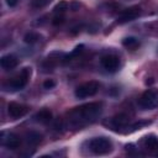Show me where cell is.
<instances>
[{
    "label": "cell",
    "mask_w": 158,
    "mask_h": 158,
    "mask_svg": "<svg viewBox=\"0 0 158 158\" xmlns=\"http://www.w3.org/2000/svg\"><path fill=\"white\" fill-rule=\"evenodd\" d=\"M138 106L142 110H153L158 107V89L146 90L138 99Z\"/></svg>",
    "instance_id": "cell-4"
},
{
    "label": "cell",
    "mask_w": 158,
    "mask_h": 158,
    "mask_svg": "<svg viewBox=\"0 0 158 158\" xmlns=\"http://www.w3.org/2000/svg\"><path fill=\"white\" fill-rule=\"evenodd\" d=\"M62 22H63V16H62V15L56 16L54 20H53V23H54V25H58V23H62Z\"/></svg>",
    "instance_id": "cell-20"
},
{
    "label": "cell",
    "mask_w": 158,
    "mask_h": 158,
    "mask_svg": "<svg viewBox=\"0 0 158 158\" xmlns=\"http://www.w3.org/2000/svg\"><path fill=\"white\" fill-rule=\"evenodd\" d=\"M31 75V68H23L16 77L11 78L5 85L4 88L6 90H11V91H16V90H21L22 88L26 86V84L28 83Z\"/></svg>",
    "instance_id": "cell-3"
},
{
    "label": "cell",
    "mask_w": 158,
    "mask_h": 158,
    "mask_svg": "<svg viewBox=\"0 0 158 158\" xmlns=\"http://www.w3.org/2000/svg\"><path fill=\"white\" fill-rule=\"evenodd\" d=\"M56 86V81L53 79H47L43 81V88L44 89H53Z\"/></svg>",
    "instance_id": "cell-19"
},
{
    "label": "cell",
    "mask_w": 158,
    "mask_h": 158,
    "mask_svg": "<svg viewBox=\"0 0 158 158\" xmlns=\"http://www.w3.org/2000/svg\"><path fill=\"white\" fill-rule=\"evenodd\" d=\"M100 63H101L102 68L106 72H110V73L116 72L118 69V67H120V59L115 54H106V56H104L101 58Z\"/></svg>",
    "instance_id": "cell-7"
},
{
    "label": "cell",
    "mask_w": 158,
    "mask_h": 158,
    "mask_svg": "<svg viewBox=\"0 0 158 158\" xmlns=\"http://www.w3.org/2000/svg\"><path fill=\"white\" fill-rule=\"evenodd\" d=\"M6 4H7L10 7H14V6L17 4V0H6Z\"/></svg>",
    "instance_id": "cell-21"
},
{
    "label": "cell",
    "mask_w": 158,
    "mask_h": 158,
    "mask_svg": "<svg viewBox=\"0 0 158 158\" xmlns=\"http://www.w3.org/2000/svg\"><path fill=\"white\" fill-rule=\"evenodd\" d=\"M42 141V136L38 133V132H35V131H31L30 133H27V142L32 146H37L40 142Z\"/></svg>",
    "instance_id": "cell-15"
},
{
    "label": "cell",
    "mask_w": 158,
    "mask_h": 158,
    "mask_svg": "<svg viewBox=\"0 0 158 158\" xmlns=\"http://www.w3.org/2000/svg\"><path fill=\"white\" fill-rule=\"evenodd\" d=\"M23 40H25V42H26V43L32 44V43H36V42L40 40V35H38V33H36V32H28V33H26V35H25Z\"/></svg>",
    "instance_id": "cell-16"
},
{
    "label": "cell",
    "mask_w": 158,
    "mask_h": 158,
    "mask_svg": "<svg viewBox=\"0 0 158 158\" xmlns=\"http://www.w3.org/2000/svg\"><path fill=\"white\" fill-rule=\"evenodd\" d=\"M102 111L101 102H89L75 107L68 112V122L70 126L81 127L86 123L95 121Z\"/></svg>",
    "instance_id": "cell-1"
},
{
    "label": "cell",
    "mask_w": 158,
    "mask_h": 158,
    "mask_svg": "<svg viewBox=\"0 0 158 158\" xmlns=\"http://www.w3.org/2000/svg\"><path fill=\"white\" fill-rule=\"evenodd\" d=\"M142 146H143V148H146L148 151L158 149V137L156 135H148V136L143 137Z\"/></svg>",
    "instance_id": "cell-12"
},
{
    "label": "cell",
    "mask_w": 158,
    "mask_h": 158,
    "mask_svg": "<svg viewBox=\"0 0 158 158\" xmlns=\"http://www.w3.org/2000/svg\"><path fill=\"white\" fill-rule=\"evenodd\" d=\"M88 148L91 153L101 156L107 154L112 151V143L106 137H94L88 142Z\"/></svg>",
    "instance_id": "cell-2"
},
{
    "label": "cell",
    "mask_w": 158,
    "mask_h": 158,
    "mask_svg": "<svg viewBox=\"0 0 158 158\" xmlns=\"http://www.w3.org/2000/svg\"><path fill=\"white\" fill-rule=\"evenodd\" d=\"M100 89V84L95 80H90V81H86V83H83L80 84L74 94L78 99H85V98H90V96H94Z\"/></svg>",
    "instance_id": "cell-5"
},
{
    "label": "cell",
    "mask_w": 158,
    "mask_h": 158,
    "mask_svg": "<svg viewBox=\"0 0 158 158\" xmlns=\"http://www.w3.org/2000/svg\"><path fill=\"white\" fill-rule=\"evenodd\" d=\"M1 144L4 147H7L10 149H16L21 144V139L17 135L12 132H2L1 133Z\"/></svg>",
    "instance_id": "cell-8"
},
{
    "label": "cell",
    "mask_w": 158,
    "mask_h": 158,
    "mask_svg": "<svg viewBox=\"0 0 158 158\" xmlns=\"http://www.w3.org/2000/svg\"><path fill=\"white\" fill-rule=\"evenodd\" d=\"M7 112L12 118H20V117L25 116L28 112V106L15 102V101H11L7 105Z\"/></svg>",
    "instance_id": "cell-9"
},
{
    "label": "cell",
    "mask_w": 158,
    "mask_h": 158,
    "mask_svg": "<svg viewBox=\"0 0 158 158\" xmlns=\"http://www.w3.org/2000/svg\"><path fill=\"white\" fill-rule=\"evenodd\" d=\"M35 118H36L37 122L48 123V122L52 120V112H51L48 109H42V110H40V111L35 115Z\"/></svg>",
    "instance_id": "cell-13"
},
{
    "label": "cell",
    "mask_w": 158,
    "mask_h": 158,
    "mask_svg": "<svg viewBox=\"0 0 158 158\" xmlns=\"http://www.w3.org/2000/svg\"><path fill=\"white\" fill-rule=\"evenodd\" d=\"M49 2H51V0H32L31 5L35 9H41V7H44L46 5H48Z\"/></svg>",
    "instance_id": "cell-17"
},
{
    "label": "cell",
    "mask_w": 158,
    "mask_h": 158,
    "mask_svg": "<svg viewBox=\"0 0 158 158\" xmlns=\"http://www.w3.org/2000/svg\"><path fill=\"white\" fill-rule=\"evenodd\" d=\"M122 44L127 48V49H131V51H135L139 47V41L136 38V37H126L123 41H122Z\"/></svg>",
    "instance_id": "cell-14"
},
{
    "label": "cell",
    "mask_w": 158,
    "mask_h": 158,
    "mask_svg": "<svg viewBox=\"0 0 158 158\" xmlns=\"http://www.w3.org/2000/svg\"><path fill=\"white\" fill-rule=\"evenodd\" d=\"M141 14V9L139 6H131L128 9H125L117 17V22L118 23H126L130 21H133L135 19H137Z\"/></svg>",
    "instance_id": "cell-6"
},
{
    "label": "cell",
    "mask_w": 158,
    "mask_h": 158,
    "mask_svg": "<svg viewBox=\"0 0 158 158\" xmlns=\"http://www.w3.org/2000/svg\"><path fill=\"white\" fill-rule=\"evenodd\" d=\"M17 63H19V60L14 54H5L1 57V60H0V64H1L2 69H5V70L14 69L17 65Z\"/></svg>",
    "instance_id": "cell-11"
},
{
    "label": "cell",
    "mask_w": 158,
    "mask_h": 158,
    "mask_svg": "<svg viewBox=\"0 0 158 158\" xmlns=\"http://www.w3.org/2000/svg\"><path fill=\"white\" fill-rule=\"evenodd\" d=\"M128 122H130V117L126 114H118L111 118V126L115 130H121L127 127Z\"/></svg>",
    "instance_id": "cell-10"
},
{
    "label": "cell",
    "mask_w": 158,
    "mask_h": 158,
    "mask_svg": "<svg viewBox=\"0 0 158 158\" xmlns=\"http://www.w3.org/2000/svg\"><path fill=\"white\" fill-rule=\"evenodd\" d=\"M67 9H68V4H67L65 1H60V2L57 4V6L54 7V11H56L57 14H62V12H64Z\"/></svg>",
    "instance_id": "cell-18"
}]
</instances>
